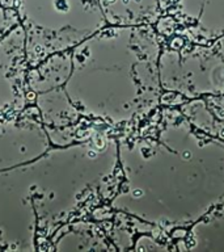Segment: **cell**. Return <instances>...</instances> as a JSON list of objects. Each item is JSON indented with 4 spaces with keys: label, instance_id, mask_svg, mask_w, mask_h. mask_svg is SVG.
Wrapping results in <instances>:
<instances>
[{
    "label": "cell",
    "instance_id": "3957f363",
    "mask_svg": "<svg viewBox=\"0 0 224 252\" xmlns=\"http://www.w3.org/2000/svg\"><path fill=\"white\" fill-rule=\"evenodd\" d=\"M118 163V141L105 135L1 171L0 250H34L38 232L54 230L109 190Z\"/></svg>",
    "mask_w": 224,
    "mask_h": 252
},
{
    "label": "cell",
    "instance_id": "6da1fadb",
    "mask_svg": "<svg viewBox=\"0 0 224 252\" xmlns=\"http://www.w3.org/2000/svg\"><path fill=\"white\" fill-rule=\"evenodd\" d=\"M123 183L112 208L160 227H188L224 198V141L165 108L118 139Z\"/></svg>",
    "mask_w": 224,
    "mask_h": 252
},
{
    "label": "cell",
    "instance_id": "5b68a950",
    "mask_svg": "<svg viewBox=\"0 0 224 252\" xmlns=\"http://www.w3.org/2000/svg\"><path fill=\"white\" fill-rule=\"evenodd\" d=\"M159 72L168 92L190 98L224 94V35L210 42L164 35Z\"/></svg>",
    "mask_w": 224,
    "mask_h": 252
},
{
    "label": "cell",
    "instance_id": "9c48e42d",
    "mask_svg": "<svg viewBox=\"0 0 224 252\" xmlns=\"http://www.w3.org/2000/svg\"><path fill=\"white\" fill-rule=\"evenodd\" d=\"M108 25H156L163 16L161 0H97Z\"/></svg>",
    "mask_w": 224,
    "mask_h": 252
},
{
    "label": "cell",
    "instance_id": "7a4b0ae2",
    "mask_svg": "<svg viewBox=\"0 0 224 252\" xmlns=\"http://www.w3.org/2000/svg\"><path fill=\"white\" fill-rule=\"evenodd\" d=\"M161 46L153 25H106L56 53L60 87L78 118L122 125L152 113L163 94Z\"/></svg>",
    "mask_w": 224,
    "mask_h": 252
},
{
    "label": "cell",
    "instance_id": "ba28073f",
    "mask_svg": "<svg viewBox=\"0 0 224 252\" xmlns=\"http://www.w3.org/2000/svg\"><path fill=\"white\" fill-rule=\"evenodd\" d=\"M25 33L16 25L0 39V112L23 109L25 105Z\"/></svg>",
    "mask_w": 224,
    "mask_h": 252
},
{
    "label": "cell",
    "instance_id": "8992f818",
    "mask_svg": "<svg viewBox=\"0 0 224 252\" xmlns=\"http://www.w3.org/2000/svg\"><path fill=\"white\" fill-rule=\"evenodd\" d=\"M156 31L161 37L180 35L193 42H210L224 35V0H161Z\"/></svg>",
    "mask_w": 224,
    "mask_h": 252
},
{
    "label": "cell",
    "instance_id": "30bf717a",
    "mask_svg": "<svg viewBox=\"0 0 224 252\" xmlns=\"http://www.w3.org/2000/svg\"><path fill=\"white\" fill-rule=\"evenodd\" d=\"M185 250L224 251V198L190 226Z\"/></svg>",
    "mask_w": 224,
    "mask_h": 252
},
{
    "label": "cell",
    "instance_id": "277c9868",
    "mask_svg": "<svg viewBox=\"0 0 224 252\" xmlns=\"http://www.w3.org/2000/svg\"><path fill=\"white\" fill-rule=\"evenodd\" d=\"M28 66L71 50L108 25L97 0H16Z\"/></svg>",
    "mask_w": 224,
    "mask_h": 252
},
{
    "label": "cell",
    "instance_id": "52a82bcc",
    "mask_svg": "<svg viewBox=\"0 0 224 252\" xmlns=\"http://www.w3.org/2000/svg\"><path fill=\"white\" fill-rule=\"evenodd\" d=\"M42 121L29 117H0V172L34 160L49 150Z\"/></svg>",
    "mask_w": 224,
    "mask_h": 252
}]
</instances>
